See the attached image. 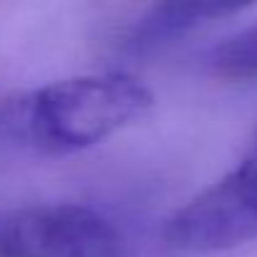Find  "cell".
Wrapping results in <instances>:
<instances>
[{
	"instance_id": "cell-3",
	"label": "cell",
	"mask_w": 257,
	"mask_h": 257,
	"mask_svg": "<svg viewBox=\"0 0 257 257\" xmlns=\"http://www.w3.org/2000/svg\"><path fill=\"white\" fill-rule=\"evenodd\" d=\"M108 217L83 204L0 209V257H121Z\"/></svg>"
},
{
	"instance_id": "cell-1",
	"label": "cell",
	"mask_w": 257,
	"mask_h": 257,
	"mask_svg": "<svg viewBox=\"0 0 257 257\" xmlns=\"http://www.w3.org/2000/svg\"><path fill=\"white\" fill-rule=\"evenodd\" d=\"M154 93L132 73H91L0 98V144L38 154L83 152L144 118Z\"/></svg>"
},
{
	"instance_id": "cell-2",
	"label": "cell",
	"mask_w": 257,
	"mask_h": 257,
	"mask_svg": "<svg viewBox=\"0 0 257 257\" xmlns=\"http://www.w3.org/2000/svg\"><path fill=\"white\" fill-rule=\"evenodd\" d=\"M172 249L204 254L257 239V147L179 207L164 227Z\"/></svg>"
},
{
	"instance_id": "cell-4",
	"label": "cell",
	"mask_w": 257,
	"mask_h": 257,
	"mask_svg": "<svg viewBox=\"0 0 257 257\" xmlns=\"http://www.w3.org/2000/svg\"><path fill=\"white\" fill-rule=\"evenodd\" d=\"M239 6H222V3H159L152 6L126 36V48L132 53L157 51L172 43L177 36L182 38L192 28L209 23L214 18H224L237 13Z\"/></svg>"
},
{
	"instance_id": "cell-5",
	"label": "cell",
	"mask_w": 257,
	"mask_h": 257,
	"mask_svg": "<svg viewBox=\"0 0 257 257\" xmlns=\"http://www.w3.org/2000/svg\"><path fill=\"white\" fill-rule=\"evenodd\" d=\"M209 66L229 81H257V23L219 43L209 56Z\"/></svg>"
}]
</instances>
